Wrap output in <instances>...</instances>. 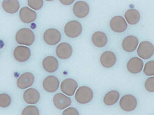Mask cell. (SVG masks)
I'll use <instances>...</instances> for the list:
<instances>
[{
  "label": "cell",
  "instance_id": "obj_11",
  "mask_svg": "<svg viewBox=\"0 0 154 115\" xmlns=\"http://www.w3.org/2000/svg\"><path fill=\"white\" fill-rule=\"evenodd\" d=\"M56 53L60 59H67L71 56L72 54V46L68 43H62L57 46Z\"/></svg>",
  "mask_w": 154,
  "mask_h": 115
},
{
  "label": "cell",
  "instance_id": "obj_3",
  "mask_svg": "<svg viewBox=\"0 0 154 115\" xmlns=\"http://www.w3.org/2000/svg\"><path fill=\"white\" fill-rule=\"evenodd\" d=\"M82 32L81 24L76 20L69 21L65 25L64 33L70 38H76Z\"/></svg>",
  "mask_w": 154,
  "mask_h": 115
},
{
  "label": "cell",
  "instance_id": "obj_13",
  "mask_svg": "<svg viewBox=\"0 0 154 115\" xmlns=\"http://www.w3.org/2000/svg\"><path fill=\"white\" fill-rule=\"evenodd\" d=\"M101 65L105 68H111L116 65V56L114 53L111 51H105L100 56Z\"/></svg>",
  "mask_w": 154,
  "mask_h": 115
},
{
  "label": "cell",
  "instance_id": "obj_20",
  "mask_svg": "<svg viewBox=\"0 0 154 115\" xmlns=\"http://www.w3.org/2000/svg\"><path fill=\"white\" fill-rule=\"evenodd\" d=\"M44 69L48 73H54L59 68V62L53 56H48L45 58L42 61Z\"/></svg>",
  "mask_w": 154,
  "mask_h": 115
},
{
  "label": "cell",
  "instance_id": "obj_23",
  "mask_svg": "<svg viewBox=\"0 0 154 115\" xmlns=\"http://www.w3.org/2000/svg\"><path fill=\"white\" fill-rule=\"evenodd\" d=\"M140 17L139 11L134 9L128 10L125 13V17L127 22L131 25H135L139 23Z\"/></svg>",
  "mask_w": 154,
  "mask_h": 115
},
{
  "label": "cell",
  "instance_id": "obj_18",
  "mask_svg": "<svg viewBox=\"0 0 154 115\" xmlns=\"http://www.w3.org/2000/svg\"><path fill=\"white\" fill-rule=\"evenodd\" d=\"M144 67L143 61L137 57H133L127 63V69L131 74H138Z\"/></svg>",
  "mask_w": 154,
  "mask_h": 115
},
{
  "label": "cell",
  "instance_id": "obj_31",
  "mask_svg": "<svg viewBox=\"0 0 154 115\" xmlns=\"http://www.w3.org/2000/svg\"><path fill=\"white\" fill-rule=\"evenodd\" d=\"M60 2L63 5H69L72 4L74 2V1H73V0L72 1H69V0H68V1H63V0H60Z\"/></svg>",
  "mask_w": 154,
  "mask_h": 115
},
{
  "label": "cell",
  "instance_id": "obj_29",
  "mask_svg": "<svg viewBox=\"0 0 154 115\" xmlns=\"http://www.w3.org/2000/svg\"><path fill=\"white\" fill-rule=\"evenodd\" d=\"M145 88L148 92H154V77H151L146 79L145 82Z\"/></svg>",
  "mask_w": 154,
  "mask_h": 115
},
{
  "label": "cell",
  "instance_id": "obj_27",
  "mask_svg": "<svg viewBox=\"0 0 154 115\" xmlns=\"http://www.w3.org/2000/svg\"><path fill=\"white\" fill-rule=\"evenodd\" d=\"M144 73L147 76H154V61L146 62L144 68Z\"/></svg>",
  "mask_w": 154,
  "mask_h": 115
},
{
  "label": "cell",
  "instance_id": "obj_25",
  "mask_svg": "<svg viewBox=\"0 0 154 115\" xmlns=\"http://www.w3.org/2000/svg\"><path fill=\"white\" fill-rule=\"evenodd\" d=\"M11 104V98L7 93L0 94V107L2 108H7Z\"/></svg>",
  "mask_w": 154,
  "mask_h": 115
},
{
  "label": "cell",
  "instance_id": "obj_5",
  "mask_svg": "<svg viewBox=\"0 0 154 115\" xmlns=\"http://www.w3.org/2000/svg\"><path fill=\"white\" fill-rule=\"evenodd\" d=\"M119 106L124 111L131 112L137 108V100L132 94H126L119 101Z\"/></svg>",
  "mask_w": 154,
  "mask_h": 115
},
{
  "label": "cell",
  "instance_id": "obj_16",
  "mask_svg": "<svg viewBox=\"0 0 154 115\" xmlns=\"http://www.w3.org/2000/svg\"><path fill=\"white\" fill-rule=\"evenodd\" d=\"M54 104L55 107L58 109L63 110L71 104V100L69 97L62 93H57L54 97Z\"/></svg>",
  "mask_w": 154,
  "mask_h": 115
},
{
  "label": "cell",
  "instance_id": "obj_12",
  "mask_svg": "<svg viewBox=\"0 0 154 115\" xmlns=\"http://www.w3.org/2000/svg\"><path fill=\"white\" fill-rule=\"evenodd\" d=\"M60 81L59 79L54 76H49L46 77L42 83L45 91L49 93L56 92L59 88Z\"/></svg>",
  "mask_w": 154,
  "mask_h": 115
},
{
  "label": "cell",
  "instance_id": "obj_30",
  "mask_svg": "<svg viewBox=\"0 0 154 115\" xmlns=\"http://www.w3.org/2000/svg\"><path fill=\"white\" fill-rule=\"evenodd\" d=\"M62 115H79V114L76 108L69 107L63 111Z\"/></svg>",
  "mask_w": 154,
  "mask_h": 115
},
{
  "label": "cell",
  "instance_id": "obj_1",
  "mask_svg": "<svg viewBox=\"0 0 154 115\" xmlns=\"http://www.w3.org/2000/svg\"><path fill=\"white\" fill-rule=\"evenodd\" d=\"M15 39L18 44L31 46L35 41V35L31 30L23 28L17 32Z\"/></svg>",
  "mask_w": 154,
  "mask_h": 115
},
{
  "label": "cell",
  "instance_id": "obj_15",
  "mask_svg": "<svg viewBox=\"0 0 154 115\" xmlns=\"http://www.w3.org/2000/svg\"><path fill=\"white\" fill-rule=\"evenodd\" d=\"M19 17L22 22L29 24L35 22L37 19V13L29 7H23L19 12Z\"/></svg>",
  "mask_w": 154,
  "mask_h": 115
},
{
  "label": "cell",
  "instance_id": "obj_9",
  "mask_svg": "<svg viewBox=\"0 0 154 115\" xmlns=\"http://www.w3.org/2000/svg\"><path fill=\"white\" fill-rule=\"evenodd\" d=\"M73 12L78 18L82 19L89 15L90 12L89 6L87 2L83 1H79L75 2L73 7Z\"/></svg>",
  "mask_w": 154,
  "mask_h": 115
},
{
  "label": "cell",
  "instance_id": "obj_26",
  "mask_svg": "<svg viewBox=\"0 0 154 115\" xmlns=\"http://www.w3.org/2000/svg\"><path fill=\"white\" fill-rule=\"evenodd\" d=\"M22 115H39V111L36 106L29 105L24 108Z\"/></svg>",
  "mask_w": 154,
  "mask_h": 115
},
{
  "label": "cell",
  "instance_id": "obj_21",
  "mask_svg": "<svg viewBox=\"0 0 154 115\" xmlns=\"http://www.w3.org/2000/svg\"><path fill=\"white\" fill-rule=\"evenodd\" d=\"M92 42L96 47L102 48L107 44L108 38L106 34L103 32L97 31L92 35Z\"/></svg>",
  "mask_w": 154,
  "mask_h": 115
},
{
  "label": "cell",
  "instance_id": "obj_8",
  "mask_svg": "<svg viewBox=\"0 0 154 115\" xmlns=\"http://www.w3.org/2000/svg\"><path fill=\"white\" fill-rule=\"evenodd\" d=\"M31 56V50L27 47L19 46L16 47L14 51V56L19 62L27 61Z\"/></svg>",
  "mask_w": 154,
  "mask_h": 115
},
{
  "label": "cell",
  "instance_id": "obj_7",
  "mask_svg": "<svg viewBox=\"0 0 154 115\" xmlns=\"http://www.w3.org/2000/svg\"><path fill=\"white\" fill-rule=\"evenodd\" d=\"M111 29L116 33H122L128 28V24L122 16H116L112 17L109 22Z\"/></svg>",
  "mask_w": 154,
  "mask_h": 115
},
{
  "label": "cell",
  "instance_id": "obj_28",
  "mask_svg": "<svg viewBox=\"0 0 154 115\" xmlns=\"http://www.w3.org/2000/svg\"><path fill=\"white\" fill-rule=\"evenodd\" d=\"M27 2L30 8L37 10L41 9L44 5V1L42 0H29Z\"/></svg>",
  "mask_w": 154,
  "mask_h": 115
},
{
  "label": "cell",
  "instance_id": "obj_4",
  "mask_svg": "<svg viewBox=\"0 0 154 115\" xmlns=\"http://www.w3.org/2000/svg\"><path fill=\"white\" fill-rule=\"evenodd\" d=\"M137 54L139 57L143 59L150 58L154 55V45L148 41L141 42L137 48Z\"/></svg>",
  "mask_w": 154,
  "mask_h": 115
},
{
  "label": "cell",
  "instance_id": "obj_2",
  "mask_svg": "<svg viewBox=\"0 0 154 115\" xmlns=\"http://www.w3.org/2000/svg\"><path fill=\"white\" fill-rule=\"evenodd\" d=\"M93 98V91L88 86H82L78 88L75 99L79 104H86L90 102Z\"/></svg>",
  "mask_w": 154,
  "mask_h": 115
},
{
  "label": "cell",
  "instance_id": "obj_22",
  "mask_svg": "<svg viewBox=\"0 0 154 115\" xmlns=\"http://www.w3.org/2000/svg\"><path fill=\"white\" fill-rule=\"evenodd\" d=\"M2 7L3 9L8 13H15L20 7L19 2L16 0H7L3 1L2 3Z\"/></svg>",
  "mask_w": 154,
  "mask_h": 115
},
{
  "label": "cell",
  "instance_id": "obj_6",
  "mask_svg": "<svg viewBox=\"0 0 154 115\" xmlns=\"http://www.w3.org/2000/svg\"><path fill=\"white\" fill-rule=\"evenodd\" d=\"M62 35L59 31L55 28H50L45 31L44 40L47 45L54 46L61 40Z\"/></svg>",
  "mask_w": 154,
  "mask_h": 115
},
{
  "label": "cell",
  "instance_id": "obj_19",
  "mask_svg": "<svg viewBox=\"0 0 154 115\" xmlns=\"http://www.w3.org/2000/svg\"><path fill=\"white\" fill-rule=\"evenodd\" d=\"M23 99L27 104H35L40 99V94L37 89L30 88L24 92Z\"/></svg>",
  "mask_w": 154,
  "mask_h": 115
},
{
  "label": "cell",
  "instance_id": "obj_10",
  "mask_svg": "<svg viewBox=\"0 0 154 115\" xmlns=\"http://www.w3.org/2000/svg\"><path fill=\"white\" fill-rule=\"evenodd\" d=\"M78 86V83L75 79L67 78L62 81L60 85V89L65 94L72 96L74 94Z\"/></svg>",
  "mask_w": 154,
  "mask_h": 115
},
{
  "label": "cell",
  "instance_id": "obj_17",
  "mask_svg": "<svg viewBox=\"0 0 154 115\" xmlns=\"http://www.w3.org/2000/svg\"><path fill=\"white\" fill-rule=\"evenodd\" d=\"M139 45V39L136 36L129 35L125 37L122 41V46L124 51L132 53L136 50Z\"/></svg>",
  "mask_w": 154,
  "mask_h": 115
},
{
  "label": "cell",
  "instance_id": "obj_24",
  "mask_svg": "<svg viewBox=\"0 0 154 115\" xmlns=\"http://www.w3.org/2000/svg\"><path fill=\"white\" fill-rule=\"evenodd\" d=\"M119 93L116 90H112L106 94L103 99V102L105 105L111 106L116 104L118 102L119 99Z\"/></svg>",
  "mask_w": 154,
  "mask_h": 115
},
{
  "label": "cell",
  "instance_id": "obj_14",
  "mask_svg": "<svg viewBox=\"0 0 154 115\" xmlns=\"http://www.w3.org/2000/svg\"><path fill=\"white\" fill-rule=\"evenodd\" d=\"M34 82V76L30 72L22 74L17 81V86L20 89H26L30 87Z\"/></svg>",
  "mask_w": 154,
  "mask_h": 115
}]
</instances>
